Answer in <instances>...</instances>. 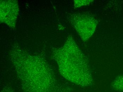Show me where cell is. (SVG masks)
I'll list each match as a JSON object with an SVG mask.
<instances>
[{"label":"cell","mask_w":123,"mask_h":92,"mask_svg":"<svg viewBox=\"0 0 123 92\" xmlns=\"http://www.w3.org/2000/svg\"><path fill=\"white\" fill-rule=\"evenodd\" d=\"M9 54L24 92H69V89L58 82L53 70L43 57L16 45Z\"/></svg>","instance_id":"1"},{"label":"cell","mask_w":123,"mask_h":92,"mask_svg":"<svg viewBox=\"0 0 123 92\" xmlns=\"http://www.w3.org/2000/svg\"><path fill=\"white\" fill-rule=\"evenodd\" d=\"M61 74L66 80L83 87L92 86V73L87 58L72 35L63 46L52 50Z\"/></svg>","instance_id":"2"},{"label":"cell","mask_w":123,"mask_h":92,"mask_svg":"<svg viewBox=\"0 0 123 92\" xmlns=\"http://www.w3.org/2000/svg\"><path fill=\"white\" fill-rule=\"evenodd\" d=\"M68 19L84 42H86L91 37L98 23L93 16L89 13L83 12L71 14Z\"/></svg>","instance_id":"3"},{"label":"cell","mask_w":123,"mask_h":92,"mask_svg":"<svg viewBox=\"0 0 123 92\" xmlns=\"http://www.w3.org/2000/svg\"><path fill=\"white\" fill-rule=\"evenodd\" d=\"M0 22L14 28L19 12L18 2L16 0H1Z\"/></svg>","instance_id":"4"},{"label":"cell","mask_w":123,"mask_h":92,"mask_svg":"<svg viewBox=\"0 0 123 92\" xmlns=\"http://www.w3.org/2000/svg\"><path fill=\"white\" fill-rule=\"evenodd\" d=\"M111 87L115 91L123 92V75L116 78L112 83Z\"/></svg>","instance_id":"5"},{"label":"cell","mask_w":123,"mask_h":92,"mask_svg":"<svg viewBox=\"0 0 123 92\" xmlns=\"http://www.w3.org/2000/svg\"><path fill=\"white\" fill-rule=\"evenodd\" d=\"M74 5L75 8H78L83 6H87L90 4L93 0H74Z\"/></svg>","instance_id":"6"},{"label":"cell","mask_w":123,"mask_h":92,"mask_svg":"<svg viewBox=\"0 0 123 92\" xmlns=\"http://www.w3.org/2000/svg\"><path fill=\"white\" fill-rule=\"evenodd\" d=\"M1 92H14L12 88L9 86H4Z\"/></svg>","instance_id":"7"}]
</instances>
